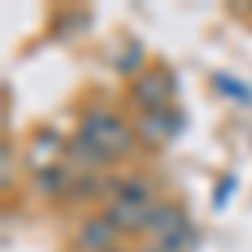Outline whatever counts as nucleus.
Here are the masks:
<instances>
[{
    "label": "nucleus",
    "instance_id": "1",
    "mask_svg": "<svg viewBox=\"0 0 252 252\" xmlns=\"http://www.w3.org/2000/svg\"><path fill=\"white\" fill-rule=\"evenodd\" d=\"M78 135L88 138V141L94 145V152L104 158V161H115V158L128 155L131 145H135V131H131L118 115L104 111V108H91V111H84Z\"/></svg>",
    "mask_w": 252,
    "mask_h": 252
},
{
    "label": "nucleus",
    "instance_id": "2",
    "mask_svg": "<svg viewBox=\"0 0 252 252\" xmlns=\"http://www.w3.org/2000/svg\"><path fill=\"white\" fill-rule=\"evenodd\" d=\"M118 229L108 215H88L74 232V249L78 252H108L115 249Z\"/></svg>",
    "mask_w": 252,
    "mask_h": 252
},
{
    "label": "nucleus",
    "instance_id": "3",
    "mask_svg": "<svg viewBox=\"0 0 252 252\" xmlns=\"http://www.w3.org/2000/svg\"><path fill=\"white\" fill-rule=\"evenodd\" d=\"M168 97H172V84H168V78H165L161 71H148V74L138 78L135 101L145 108V111H165Z\"/></svg>",
    "mask_w": 252,
    "mask_h": 252
},
{
    "label": "nucleus",
    "instance_id": "4",
    "mask_svg": "<svg viewBox=\"0 0 252 252\" xmlns=\"http://www.w3.org/2000/svg\"><path fill=\"white\" fill-rule=\"evenodd\" d=\"M189 229L185 222V212L175 209L172 202H155V209L148 212V232L155 239H168V235H178Z\"/></svg>",
    "mask_w": 252,
    "mask_h": 252
},
{
    "label": "nucleus",
    "instance_id": "5",
    "mask_svg": "<svg viewBox=\"0 0 252 252\" xmlns=\"http://www.w3.org/2000/svg\"><path fill=\"white\" fill-rule=\"evenodd\" d=\"M175 131V121H172V111H141V121H138V135L152 145H165Z\"/></svg>",
    "mask_w": 252,
    "mask_h": 252
},
{
    "label": "nucleus",
    "instance_id": "6",
    "mask_svg": "<svg viewBox=\"0 0 252 252\" xmlns=\"http://www.w3.org/2000/svg\"><path fill=\"white\" fill-rule=\"evenodd\" d=\"M67 155H71V161H74V165L88 168V172H91V168H101V165H108V161L94 152V145H91L84 135H74L71 141H67Z\"/></svg>",
    "mask_w": 252,
    "mask_h": 252
},
{
    "label": "nucleus",
    "instance_id": "7",
    "mask_svg": "<svg viewBox=\"0 0 252 252\" xmlns=\"http://www.w3.org/2000/svg\"><path fill=\"white\" fill-rule=\"evenodd\" d=\"M10 182V148H3V185Z\"/></svg>",
    "mask_w": 252,
    "mask_h": 252
},
{
    "label": "nucleus",
    "instance_id": "8",
    "mask_svg": "<svg viewBox=\"0 0 252 252\" xmlns=\"http://www.w3.org/2000/svg\"><path fill=\"white\" fill-rule=\"evenodd\" d=\"M108 252H125V249H108Z\"/></svg>",
    "mask_w": 252,
    "mask_h": 252
}]
</instances>
